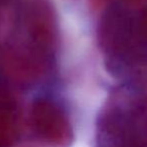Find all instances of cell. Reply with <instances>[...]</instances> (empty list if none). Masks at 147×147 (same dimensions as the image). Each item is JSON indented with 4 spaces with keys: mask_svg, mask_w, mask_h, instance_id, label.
Masks as SVG:
<instances>
[{
    "mask_svg": "<svg viewBox=\"0 0 147 147\" xmlns=\"http://www.w3.org/2000/svg\"><path fill=\"white\" fill-rule=\"evenodd\" d=\"M32 118L35 130L47 143L55 147H65L71 143V126L57 107L47 102L38 103Z\"/></svg>",
    "mask_w": 147,
    "mask_h": 147,
    "instance_id": "6da1fadb",
    "label": "cell"
},
{
    "mask_svg": "<svg viewBox=\"0 0 147 147\" xmlns=\"http://www.w3.org/2000/svg\"><path fill=\"white\" fill-rule=\"evenodd\" d=\"M15 124L7 112H0V147H10L15 139Z\"/></svg>",
    "mask_w": 147,
    "mask_h": 147,
    "instance_id": "7a4b0ae2",
    "label": "cell"
},
{
    "mask_svg": "<svg viewBox=\"0 0 147 147\" xmlns=\"http://www.w3.org/2000/svg\"><path fill=\"white\" fill-rule=\"evenodd\" d=\"M141 30H142L144 36L147 38V8L143 13L142 19H141Z\"/></svg>",
    "mask_w": 147,
    "mask_h": 147,
    "instance_id": "3957f363",
    "label": "cell"
}]
</instances>
